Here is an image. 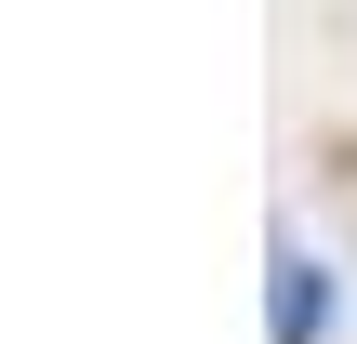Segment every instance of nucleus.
<instances>
[{"label": "nucleus", "instance_id": "1", "mask_svg": "<svg viewBox=\"0 0 357 344\" xmlns=\"http://www.w3.org/2000/svg\"><path fill=\"white\" fill-rule=\"evenodd\" d=\"M278 292H265V331L278 344H331V318H344V278H331V252H305V239H278V265H265Z\"/></svg>", "mask_w": 357, "mask_h": 344}]
</instances>
